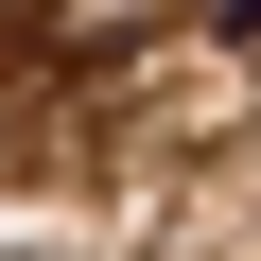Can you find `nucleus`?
I'll return each instance as SVG.
<instances>
[{
	"instance_id": "f257e3e1",
	"label": "nucleus",
	"mask_w": 261,
	"mask_h": 261,
	"mask_svg": "<svg viewBox=\"0 0 261 261\" xmlns=\"http://www.w3.org/2000/svg\"><path fill=\"white\" fill-rule=\"evenodd\" d=\"M209 18H244V35H261V0H209Z\"/></svg>"
}]
</instances>
